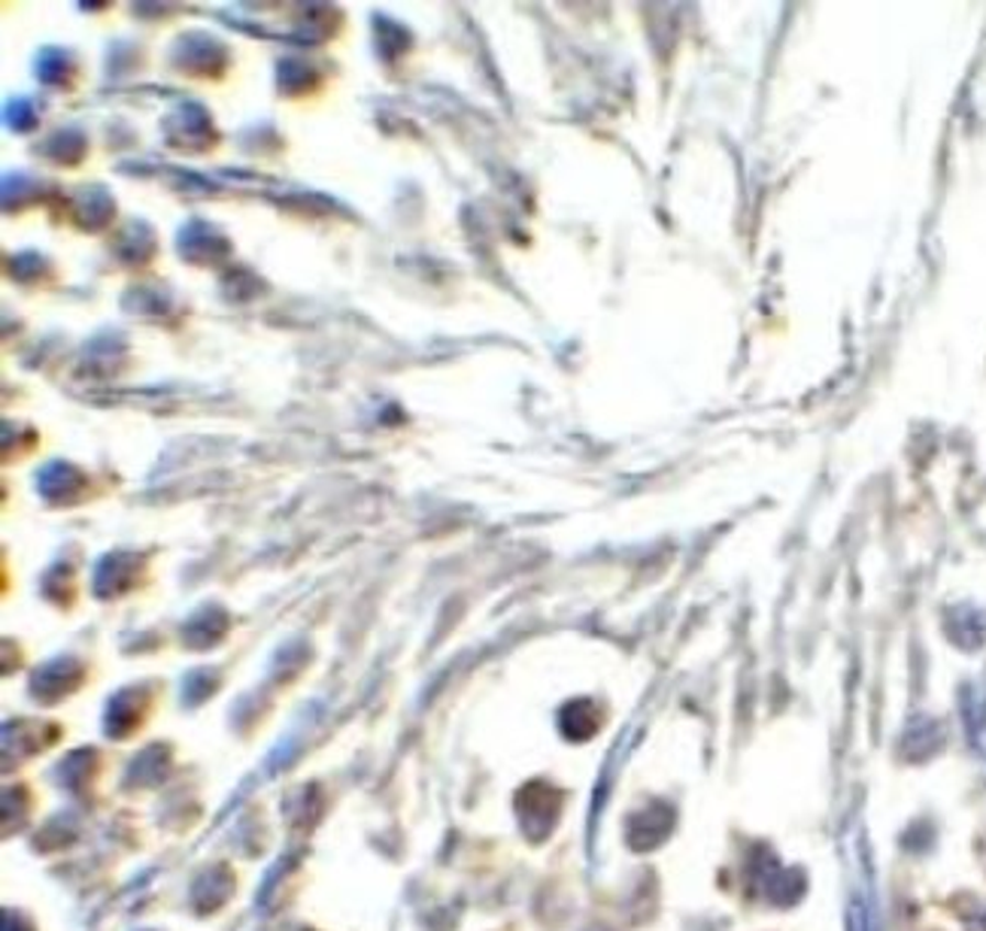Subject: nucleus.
<instances>
[{
    "mask_svg": "<svg viewBox=\"0 0 986 931\" xmlns=\"http://www.w3.org/2000/svg\"><path fill=\"white\" fill-rule=\"evenodd\" d=\"M143 713H146V698L140 692H122L110 705V713H107V734L115 738V741H128L134 731L140 729L143 722Z\"/></svg>",
    "mask_w": 986,
    "mask_h": 931,
    "instance_id": "423d86ee",
    "label": "nucleus"
},
{
    "mask_svg": "<svg viewBox=\"0 0 986 931\" xmlns=\"http://www.w3.org/2000/svg\"><path fill=\"white\" fill-rule=\"evenodd\" d=\"M562 805H565L562 789L541 780L525 783L517 793V819L522 834L531 843L546 841L556 829L558 817H562Z\"/></svg>",
    "mask_w": 986,
    "mask_h": 931,
    "instance_id": "f257e3e1",
    "label": "nucleus"
},
{
    "mask_svg": "<svg viewBox=\"0 0 986 931\" xmlns=\"http://www.w3.org/2000/svg\"><path fill=\"white\" fill-rule=\"evenodd\" d=\"M58 741V729H52L46 722H10L3 731V758L7 762H19L27 755L43 753L46 746Z\"/></svg>",
    "mask_w": 986,
    "mask_h": 931,
    "instance_id": "20e7f679",
    "label": "nucleus"
},
{
    "mask_svg": "<svg viewBox=\"0 0 986 931\" xmlns=\"http://www.w3.org/2000/svg\"><path fill=\"white\" fill-rule=\"evenodd\" d=\"M165 771H167V750H162V746H149L140 758H134V765H131V780H137L140 786H152V783H158L165 777Z\"/></svg>",
    "mask_w": 986,
    "mask_h": 931,
    "instance_id": "1a4fd4ad",
    "label": "nucleus"
},
{
    "mask_svg": "<svg viewBox=\"0 0 986 931\" xmlns=\"http://www.w3.org/2000/svg\"><path fill=\"white\" fill-rule=\"evenodd\" d=\"M558 729L568 741H592L598 729H601V710L592 701H570L562 713H558Z\"/></svg>",
    "mask_w": 986,
    "mask_h": 931,
    "instance_id": "0eeeda50",
    "label": "nucleus"
},
{
    "mask_svg": "<svg viewBox=\"0 0 986 931\" xmlns=\"http://www.w3.org/2000/svg\"><path fill=\"white\" fill-rule=\"evenodd\" d=\"M586 931H610V929H601V926H592V929H586Z\"/></svg>",
    "mask_w": 986,
    "mask_h": 931,
    "instance_id": "9d476101",
    "label": "nucleus"
},
{
    "mask_svg": "<svg viewBox=\"0 0 986 931\" xmlns=\"http://www.w3.org/2000/svg\"><path fill=\"white\" fill-rule=\"evenodd\" d=\"M753 868H756V886L772 905L793 907L805 895V874L798 868H784L772 856L765 862H753Z\"/></svg>",
    "mask_w": 986,
    "mask_h": 931,
    "instance_id": "7ed1b4c3",
    "label": "nucleus"
},
{
    "mask_svg": "<svg viewBox=\"0 0 986 931\" xmlns=\"http://www.w3.org/2000/svg\"><path fill=\"white\" fill-rule=\"evenodd\" d=\"M671 829H674V807L665 801H650L641 810H634L629 822H625V841L634 853H650L662 843L668 841Z\"/></svg>",
    "mask_w": 986,
    "mask_h": 931,
    "instance_id": "f03ea898",
    "label": "nucleus"
},
{
    "mask_svg": "<svg viewBox=\"0 0 986 931\" xmlns=\"http://www.w3.org/2000/svg\"><path fill=\"white\" fill-rule=\"evenodd\" d=\"M234 895V871L228 865H213L201 871L191 883V905L198 913H215Z\"/></svg>",
    "mask_w": 986,
    "mask_h": 931,
    "instance_id": "39448f33",
    "label": "nucleus"
},
{
    "mask_svg": "<svg viewBox=\"0 0 986 931\" xmlns=\"http://www.w3.org/2000/svg\"><path fill=\"white\" fill-rule=\"evenodd\" d=\"M95 765H98V753H95V750H79V753L70 755V758L62 765V777L64 783H67V789H74V793L86 789L91 783V771H95Z\"/></svg>",
    "mask_w": 986,
    "mask_h": 931,
    "instance_id": "6e6552de",
    "label": "nucleus"
}]
</instances>
